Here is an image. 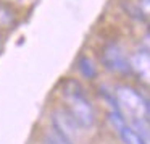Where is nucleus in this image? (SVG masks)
Returning a JSON list of instances; mask_svg holds the SVG:
<instances>
[{
  "label": "nucleus",
  "instance_id": "obj_1",
  "mask_svg": "<svg viewBox=\"0 0 150 144\" xmlns=\"http://www.w3.org/2000/svg\"><path fill=\"white\" fill-rule=\"evenodd\" d=\"M62 99L65 102L63 108L76 121L81 130H89L95 125V110L87 91L74 78H68L62 83Z\"/></svg>",
  "mask_w": 150,
  "mask_h": 144
},
{
  "label": "nucleus",
  "instance_id": "obj_2",
  "mask_svg": "<svg viewBox=\"0 0 150 144\" xmlns=\"http://www.w3.org/2000/svg\"><path fill=\"white\" fill-rule=\"evenodd\" d=\"M113 96L118 110L126 118V123L131 120H137V118L149 120L150 117L149 99L140 91H137L136 88H132L129 84H120L115 88Z\"/></svg>",
  "mask_w": 150,
  "mask_h": 144
},
{
  "label": "nucleus",
  "instance_id": "obj_3",
  "mask_svg": "<svg viewBox=\"0 0 150 144\" xmlns=\"http://www.w3.org/2000/svg\"><path fill=\"white\" fill-rule=\"evenodd\" d=\"M102 65L105 70L116 75H127L131 71L129 68V58L124 53V50L121 49L118 44L115 42H108L105 44V47L102 49Z\"/></svg>",
  "mask_w": 150,
  "mask_h": 144
},
{
  "label": "nucleus",
  "instance_id": "obj_4",
  "mask_svg": "<svg viewBox=\"0 0 150 144\" xmlns=\"http://www.w3.org/2000/svg\"><path fill=\"white\" fill-rule=\"evenodd\" d=\"M50 123L52 130H55L58 134H62L65 139H68L71 144H76L81 133V128L76 125V121L69 117V113L63 107H57L50 112Z\"/></svg>",
  "mask_w": 150,
  "mask_h": 144
},
{
  "label": "nucleus",
  "instance_id": "obj_5",
  "mask_svg": "<svg viewBox=\"0 0 150 144\" xmlns=\"http://www.w3.org/2000/svg\"><path fill=\"white\" fill-rule=\"evenodd\" d=\"M129 68L134 71L144 83H149L150 79V53L149 49H140L129 58Z\"/></svg>",
  "mask_w": 150,
  "mask_h": 144
},
{
  "label": "nucleus",
  "instance_id": "obj_6",
  "mask_svg": "<svg viewBox=\"0 0 150 144\" xmlns=\"http://www.w3.org/2000/svg\"><path fill=\"white\" fill-rule=\"evenodd\" d=\"M76 66H78V71L81 73L86 79H89V81L97 78V66L92 62L91 57L81 53V55L78 57V60H76Z\"/></svg>",
  "mask_w": 150,
  "mask_h": 144
},
{
  "label": "nucleus",
  "instance_id": "obj_7",
  "mask_svg": "<svg viewBox=\"0 0 150 144\" xmlns=\"http://www.w3.org/2000/svg\"><path fill=\"white\" fill-rule=\"evenodd\" d=\"M118 134H120L121 141H123L124 144H147L145 141H144L142 138H140L139 134L129 126V125H126V126H124Z\"/></svg>",
  "mask_w": 150,
  "mask_h": 144
},
{
  "label": "nucleus",
  "instance_id": "obj_8",
  "mask_svg": "<svg viewBox=\"0 0 150 144\" xmlns=\"http://www.w3.org/2000/svg\"><path fill=\"white\" fill-rule=\"evenodd\" d=\"M108 121H110L111 128H113L116 133H120V131L127 125L126 123V118L123 117V113H121L118 108H111V110L108 112Z\"/></svg>",
  "mask_w": 150,
  "mask_h": 144
},
{
  "label": "nucleus",
  "instance_id": "obj_9",
  "mask_svg": "<svg viewBox=\"0 0 150 144\" xmlns=\"http://www.w3.org/2000/svg\"><path fill=\"white\" fill-rule=\"evenodd\" d=\"M42 143L44 144H71L68 139H65L62 134H58L55 130H52V128H50V130H47L45 133H44Z\"/></svg>",
  "mask_w": 150,
  "mask_h": 144
},
{
  "label": "nucleus",
  "instance_id": "obj_10",
  "mask_svg": "<svg viewBox=\"0 0 150 144\" xmlns=\"http://www.w3.org/2000/svg\"><path fill=\"white\" fill-rule=\"evenodd\" d=\"M121 7H123V10L126 11L132 20H137V21L145 20V15L142 13V10L139 8V5H134V4H131V2H121Z\"/></svg>",
  "mask_w": 150,
  "mask_h": 144
},
{
  "label": "nucleus",
  "instance_id": "obj_11",
  "mask_svg": "<svg viewBox=\"0 0 150 144\" xmlns=\"http://www.w3.org/2000/svg\"><path fill=\"white\" fill-rule=\"evenodd\" d=\"M15 15L7 5L0 4V28H10L13 24Z\"/></svg>",
  "mask_w": 150,
  "mask_h": 144
}]
</instances>
